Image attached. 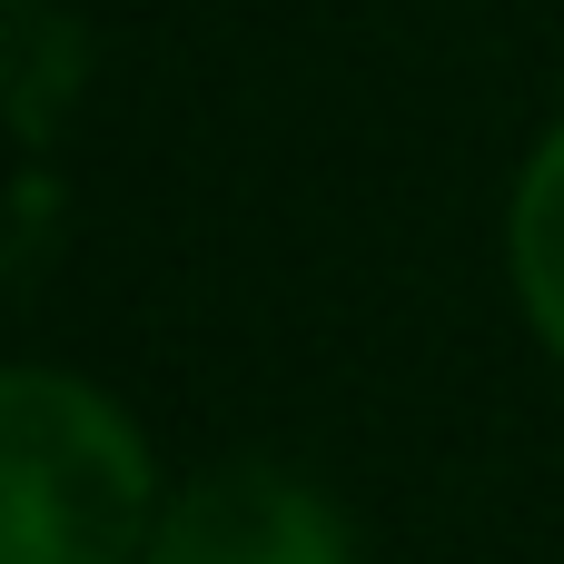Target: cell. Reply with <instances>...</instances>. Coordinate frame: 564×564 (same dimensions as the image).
Instances as JSON below:
<instances>
[{
    "mask_svg": "<svg viewBox=\"0 0 564 564\" xmlns=\"http://www.w3.org/2000/svg\"><path fill=\"white\" fill-rule=\"evenodd\" d=\"M79 30L50 10V0H10V119H20V149L40 159L50 149V119L59 99H79Z\"/></svg>",
    "mask_w": 564,
    "mask_h": 564,
    "instance_id": "277c9868",
    "label": "cell"
},
{
    "mask_svg": "<svg viewBox=\"0 0 564 564\" xmlns=\"http://www.w3.org/2000/svg\"><path fill=\"white\" fill-rule=\"evenodd\" d=\"M506 278H516L525 327L564 357V119L516 169V198H506Z\"/></svg>",
    "mask_w": 564,
    "mask_h": 564,
    "instance_id": "3957f363",
    "label": "cell"
},
{
    "mask_svg": "<svg viewBox=\"0 0 564 564\" xmlns=\"http://www.w3.org/2000/svg\"><path fill=\"white\" fill-rule=\"evenodd\" d=\"M139 564H357V535L307 476H288L268 456H238V466H208V476L169 486L159 535H149Z\"/></svg>",
    "mask_w": 564,
    "mask_h": 564,
    "instance_id": "7a4b0ae2",
    "label": "cell"
},
{
    "mask_svg": "<svg viewBox=\"0 0 564 564\" xmlns=\"http://www.w3.org/2000/svg\"><path fill=\"white\" fill-rule=\"evenodd\" d=\"M159 506V456L109 387L69 367L0 377V564H139Z\"/></svg>",
    "mask_w": 564,
    "mask_h": 564,
    "instance_id": "6da1fadb",
    "label": "cell"
}]
</instances>
